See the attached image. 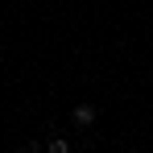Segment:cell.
Here are the masks:
<instances>
[{
  "label": "cell",
  "instance_id": "obj_2",
  "mask_svg": "<svg viewBox=\"0 0 153 153\" xmlns=\"http://www.w3.org/2000/svg\"><path fill=\"white\" fill-rule=\"evenodd\" d=\"M66 149H71V145H66L62 137H54V141H50V153H66Z\"/></svg>",
  "mask_w": 153,
  "mask_h": 153
},
{
  "label": "cell",
  "instance_id": "obj_1",
  "mask_svg": "<svg viewBox=\"0 0 153 153\" xmlns=\"http://www.w3.org/2000/svg\"><path fill=\"white\" fill-rule=\"evenodd\" d=\"M71 120H75L79 128H91L95 124V108H91V103H79L75 112H71Z\"/></svg>",
  "mask_w": 153,
  "mask_h": 153
}]
</instances>
